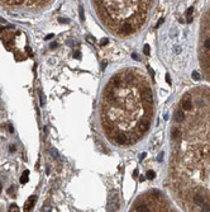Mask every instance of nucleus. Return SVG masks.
<instances>
[{
  "instance_id": "obj_18",
  "label": "nucleus",
  "mask_w": 210,
  "mask_h": 212,
  "mask_svg": "<svg viewBox=\"0 0 210 212\" xmlns=\"http://www.w3.org/2000/svg\"><path fill=\"white\" fill-rule=\"evenodd\" d=\"M193 79H194V80H200V74L196 73V71H194V73H193Z\"/></svg>"
},
{
  "instance_id": "obj_21",
  "label": "nucleus",
  "mask_w": 210,
  "mask_h": 212,
  "mask_svg": "<svg viewBox=\"0 0 210 212\" xmlns=\"http://www.w3.org/2000/svg\"><path fill=\"white\" fill-rule=\"evenodd\" d=\"M74 57H76V59H81V54H80V51L74 52Z\"/></svg>"
},
{
  "instance_id": "obj_20",
  "label": "nucleus",
  "mask_w": 210,
  "mask_h": 212,
  "mask_svg": "<svg viewBox=\"0 0 210 212\" xmlns=\"http://www.w3.org/2000/svg\"><path fill=\"white\" fill-rule=\"evenodd\" d=\"M41 211H42V212H51L52 210H51V207H50V206H46V207H43Z\"/></svg>"
},
{
  "instance_id": "obj_3",
  "label": "nucleus",
  "mask_w": 210,
  "mask_h": 212,
  "mask_svg": "<svg viewBox=\"0 0 210 212\" xmlns=\"http://www.w3.org/2000/svg\"><path fill=\"white\" fill-rule=\"evenodd\" d=\"M35 201H37V196H30L28 200L25 201V203H24V211L25 212H29L30 210H32V207L34 206Z\"/></svg>"
},
{
  "instance_id": "obj_39",
  "label": "nucleus",
  "mask_w": 210,
  "mask_h": 212,
  "mask_svg": "<svg viewBox=\"0 0 210 212\" xmlns=\"http://www.w3.org/2000/svg\"><path fill=\"white\" fill-rule=\"evenodd\" d=\"M1 189H3V184H1V182H0V192H1Z\"/></svg>"
},
{
  "instance_id": "obj_4",
  "label": "nucleus",
  "mask_w": 210,
  "mask_h": 212,
  "mask_svg": "<svg viewBox=\"0 0 210 212\" xmlns=\"http://www.w3.org/2000/svg\"><path fill=\"white\" fill-rule=\"evenodd\" d=\"M138 126V131H139V133H144L146 131H148L149 128V120H146V118H143V120L139 122V125Z\"/></svg>"
},
{
  "instance_id": "obj_12",
  "label": "nucleus",
  "mask_w": 210,
  "mask_h": 212,
  "mask_svg": "<svg viewBox=\"0 0 210 212\" xmlns=\"http://www.w3.org/2000/svg\"><path fill=\"white\" fill-rule=\"evenodd\" d=\"M146 175H147V178H148V179H153L154 176H156V173H154L153 170H148Z\"/></svg>"
},
{
  "instance_id": "obj_23",
  "label": "nucleus",
  "mask_w": 210,
  "mask_h": 212,
  "mask_svg": "<svg viewBox=\"0 0 210 212\" xmlns=\"http://www.w3.org/2000/svg\"><path fill=\"white\" fill-rule=\"evenodd\" d=\"M58 22H61V23H67L68 19H65V18H58Z\"/></svg>"
},
{
  "instance_id": "obj_24",
  "label": "nucleus",
  "mask_w": 210,
  "mask_h": 212,
  "mask_svg": "<svg viewBox=\"0 0 210 212\" xmlns=\"http://www.w3.org/2000/svg\"><path fill=\"white\" fill-rule=\"evenodd\" d=\"M52 154H53V156H55V157L58 156V152H57V150H53V149H52Z\"/></svg>"
},
{
  "instance_id": "obj_17",
  "label": "nucleus",
  "mask_w": 210,
  "mask_h": 212,
  "mask_svg": "<svg viewBox=\"0 0 210 212\" xmlns=\"http://www.w3.org/2000/svg\"><path fill=\"white\" fill-rule=\"evenodd\" d=\"M193 12H194V6H190L189 9H187V18H191V14H193Z\"/></svg>"
},
{
  "instance_id": "obj_38",
  "label": "nucleus",
  "mask_w": 210,
  "mask_h": 212,
  "mask_svg": "<svg viewBox=\"0 0 210 212\" xmlns=\"http://www.w3.org/2000/svg\"><path fill=\"white\" fill-rule=\"evenodd\" d=\"M3 30H4V27H3V25H0V34H1Z\"/></svg>"
},
{
  "instance_id": "obj_19",
  "label": "nucleus",
  "mask_w": 210,
  "mask_h": 212,
  "mask_svg": "<svg viewBox=\"0 0 210 212\" xmlns=\"http://www.w3.org/2000/svg\"><path fill=\"white\" fill-rule=\"evenodd\" d=\"M108 43H109V39L108 38H102L101 41H100V45L101 46H105V45H108Z\"/></svg>"
},
{
  "instance_id": "obj_33",
  "label": "nucleus",
  "mask_w": 210,
  "mask_h": 212,
  "mask_svg": "<svg viewBox=\"0 0 210 212\" xmlns=\"http://www.w3.org/2000/svg\"><path fill=\"white\" fill-rule=\"evenodd\" d=\"M10 151H15V146H14V145H10Z\"/></svg>"
},
{
  "instance_id": "obj_35",
  "label": "nucleus",
  "mask_w": 210,
  "mask_h": 212,
  "mask_svg": "<svg viewBox=\"0 0 210 212\" xmlns=\"http://www.w3.org/2000/svg\"><path fill=\"white\" fill-rule=\"evenodd\" d=\"M27 51H28V54H29L30 56H32V50H30V48H29V47H27Z\"/></svg>"
},
{
  "instance_id": "obj_27",
  "label": "nucleus",
  "mask_w": 210,
  "mask_h": 212,
  "mask_svg": "<svg viewBox=\"0 0 210 212\" xmlns=\"http://www.w3.org/2000/svg\"><path fill=\"white\" fill-rule=\"evenodd\" d=\"M105 67H106V62H105V61H102V62H101V70H104Z\"/></svg>"
},
{
  "instance_id": "obj_22",
  "label": "nucleus",
  "mask_w": 210,
  "mask_h": 212,
  "mask_svg": "<svg viewBox=\"0 0 210 212\" xmlns=\"http://www.w3.org/2000/svg\"><path fill=\"white\" fill-rule=\"evenodd\" d=\"M13 192H14V187H10V188L8 189V194H10L11 197H14V196H13Z\"/></svg>"
},
{
  "instance_id": "obj_8",
  "label": "nucleus",
  "mask_w": 210,
  "mask_h": 212,
  "mask_svg": "<svg viewBox=\"0 0 210 212\" xmlns=\"http://www.w3.org/2000/svg\"><path fill=\"white\" fill-rule=\"evenodd\" d=\"M175 121H176V122H178V123L184 122V121H185V114H184V112H176Z\"/></svg>"
},
{
  "instance_id": "obj_9",
  "label": "nucleus",
  "mask_w": 210,
  "mask_h": 212,
  "mask_svg": "<svg viewBox=\"0 0 210 212\" xmlns=\"http://www.w3.org/2000/svg\"><path fill=\"white\" fill-rule=\"evenodd\" d=\"M28 175H29V170H25L24 173H23V175L20 176V183H22V184H25V183H28V180H29Z\"/></svg>"
},
{
  "instance_id": "obj_11",
  "label": "nucleus",
  "mask_w": 210,
  "mask_h": 212,
  "mask_svg": "<svg viewBox=\"0 0 210 212\" xmlns=\"http://www.w3.org/2000/svg\"><path fill=\"white\" fill-rule=\"evenodd\" d=\"M178 137H180V131H178L177 128H176V130L173 128V130H172V139L175 140V139H178Z\"/></svg>"
},
{
  "instance_id": "obj_1",
  "label": "nucleus",
  "mask_w": 210,
  "mask_h": 212,
  "mask_svg": "<svg viewBox=\"0 0 210 212\" xmlns=\"http://www.w3.org/2000/svg\"><path fill=\"white\" fill-rule=\"evenodd\" d=\"M117 208H118V197H117V194H111V197H110V200H109L108 210L110 212H114Z\"/></svg>"
},
{
  "instance_id": "obj_10",
  "label": "nucleus",
  "mask_w": 210,
  "mask_h": 212,
  "mask_svg": "<svg viewBox=\"0 0 210 212\" xmlns=\"http://www.w3.org/2000/svg\"><path fill=\"white\" fill-rule=\"evenodd\" d=\"M9 212H19V207H18L15 203L9 206Z\"/></svg>"
},
{
  "instance_id": "obj_31",
  "label": "nucleus",
  "mask_w": 210,
  "mask_h": 212,
  "mask_svg": "<svg viewBox=\"0 0 210 212\" xmlns=\"http://www.w3.org/2000/svg\"><path fill=\"white\" fill-rule=\"evenodd\" d=\"M56 47H57V43H56V42L51 43V48H52V50H53V48H56Z\"/></svg>"
},
{
  "instance_id": "obj_29",
  "label": "nucleus",
  "mask_w": 210,
  "mask_h": 212,
  "mask_svg": "<svg viewBox=\"0 0 210 212\" xmlns=\"http://www.w3.org/2000/svg\"><path fill=\"white\" fill-rule=\"evenodd\" d=\"M148 71H149V74L152 75V76H154V71H153V70H152V69L149 67V66H148Z\"/></svg>"
},
{
  "instance_id": "obj_5",
  "label": "nucleus",
  "mask_w": 210,
  "mask_h": 212,
  "mask_svg": "<svg viewBox=\"0 0 210 212\" xmlns=\"http://www.w3.org/2000/svg\"><path fill=\"white\" fill-rule=\"evenodd\" d=\"M182 108L184 111H191L193 109V104H191V100H190V95H185L184 99H182Z\"/></svg>"
},
{
  "instance_id": "obj_7",
  "label": "nucleus",
  "mask_w": 210,
  "mask_h": 212,
  "mask_svg": "<svg viewBox=\"0 0 210 212\" xmlns=\"http://www.w3.org/2000/svg\"><path fill=\"white\" fill-rule=\"evenodd\" d=\"M1 4H8V5H20L25 3L24 0H5V1H0Z\"/></svg>"
},
{
  "instance_id": "obj_34",
  "label": "nucleus",
  "mask_w": 210,
  "mask_h": 212,
  "mask_svg": "<svg viewBox=\"0 0 210 212\" xmlns=\"http://www.w3.org/2000/svg\"><path fill=\"white\" fill-rule=\"evenodd\" d=\"M162 23H163V19H159V22H158V23H157V27H159V25H161V24H162Z\"/></svg>"
},
{
  "instance_id": "obj_6",
  "label": "nucleus",
  "mask_w": 210,
  "mask_h": 212,
  "mask_svg": "<svg viewBox=\"0 0 210 212\" xmlns=\"http://www.w3.org/2000/svg\"><path fill=\"white\" fill-rule=\"evenodd\" d=\"M149 205V203H148ZM161 207H157V210H152L151 208V205H149V210H148V212H172V210L171 208H168L167 206H165V205H159Z\"/></svg>"
},
{
  "instance_id": "obj_36",
  "label": "nucleus",
  "mask_w": 210,
  "mask_h": 212,
  "mask_svg": "<svg viewBox=\"0 0 210 212\" xmlns=\"http://www.w3.org/2000/svg\"><path fill=\"white\" fill-rule=\"evenodd\" d=\"M52 37H53V34H48V36L46 37V39H51Z\"/></svg>"
},
{
  "instance_id": "obj_16",
  "label": "nucleus",
  "mask_w": 210,
  "mask_h": 212,
  "mask_svg": "<svg viewBox=\"0 0 210 212\" xmlns=\"http://www.w3.org/2000/svg\"><path fill=\"white\" fill-rule=\"evenodd\" d=\"M143 51H144V54L148 56V55H151L149 52H151V48H149V46L148 45H144V47H143Z\"/></svg>"
},
{
  "instance_id": "obj_14",
  "label": "nucleus",
  "mask_w": 210,
  "mask_h": 212,
  "mask_svg": "<svg viewBox=\"0 0 210 212\" xmlns=\"http://www.w3.org/2000/svg\"><path fill=\"white\" fill-rule=\"evenodd\" d=\"M79 12H80V19L84 22L85 20V15H84V8H82V5L79 6Z\"/></svg>"
},
{
  "instance_id": "obj_28",
  "label": "nucleus",
  "mask_w": 210,
  "mask_h": 212,
  "mask_svg": "<svg viewBox=\"0 0 210 212\" xmlns=\"http://www.w3.org/2000/svg\"><path fill=\"white\" fill-rule=\"evenodd\" d=\"M162 159H163V152H161L158 155V161H162Z\"/></svg>"
},
{
  "instance_id": "obj_32",
  "label": "nucleus",
  "mask_w": 210,
  "mask_h": 212,
  "mask_svg": "<svg viewBox=\"0 0 210 212\" xmlns=\"http://www.w3.org/2000/svg\"><path fill=\"white\" fill-rule=\"evenodd\" d=\"M132 57H133L134 60H138V55H137V54H133V55H132Z\"/></svg>"
},
{
  "instance_id": "obj_25",
  "label": "nucleus",
  "mask_w": 210,
  "mask_h": 212,
  "mask_svg": "<svg viewBox=\"0 0 210 212\" xmlns=\"http://www.w3.org/2000/svg\"><path fill=\"white\" fill-rule=\"evenodd\" d=\"M166 80H167L168 84H171V78H170V75H168V74H166Z\"/></svg>"
},
{
  "instance_id": "obj_26",
  "label": "nucleus",
  "mask_w": 210,
  "mask_h": 212,
  "mask_svg": "<svg viewBox=\"0 0 210 212\" xmlns=\"http://www.w3.org/2000/svg\"><path fill=\"white\" fill-rule=\"evenodd\" d=\"M8 128H9V132H10V133H13V132H14V128H13V126H11V125H9Z\"/></svg>"
},
{
  "instance_id": "obj_37",
  "label": "nucleus",
  "mask_w": 210,
  "mask_h": 212,
  "mask_svg": "<svg viewBox=\"0 0 210 212\" xmlns=\"http://www.w3.org/2000/svg\"><path fill=\"white\" fill-rule=\"evenodd\" d=\"M0 22H1V23H6V20L4 18H1V17H0Z\"/></svg>"
},
{
  "instance_id": "obj_2",
  "label": "nucleus",
  "mask_w": 210,
  "mask_h": 212,
  "mask_svg": "<svg viewBox=\"0 0 210 212\" xmlns=\"http://www.w3.org/2000/svg\"><path fill=\"white\" fill-rule=\"evenodd\" d=\"M128 136H129V135L119 133V135H117L115 140H117V142H118L119 145H131V144H132V141L128 139Z\"/></svg>"
},
{
  "instance_id": "obj_15",
  "label": "nucleus",
  "mask_w": 210,
  "mask_h": 212,
  "mask_svg": "<svg viewBox=\"0 0 210 212\" xmlns=\"http://www.w3.org/2000/svg\"><path fill=\"white\" fill-rule=\"evenodd\" d=\"M39 100H41V105L43 107L44 103H46V98H44V95H43L42 91H39Z\"/></svg>"
},
{
  "instance_id": "obj_30",
  "label": "nucleus",
  "mask_w": 210,
  "mask_h": 212,
  "mask_svg": "<svg viewBox=\"0 0 210 212\" xmlns=\"http://www.w3.org/2000/svg\"><path fill=\"white\" fill-rule=\"evenodd\" d=\"M146 157V152H143V154H141V156H139V160H143V159Z\"/></svg>"
},
{
  "instance_id": "obj_13",
  "label": "nucleus",
  "mask_w": 210,
  "mask_h": 212,
  "mask_svg": "<svg viewBox=\"0 0 210 212\" xmlns=\"http://www.w3.org/2000/svg\"><path fill=\"white\" fill-rule=\"evenodd\" d=\"M86 41L90 43V45H95V43H96V39L94 38L92 36H87V37H86Z\"/></svg>"
}]
</instances>
